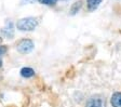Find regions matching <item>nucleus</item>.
<instances>
[{
  "label": "nucleus",
  "mask_w": 121,
  "mask_h": 107,
  "mask_svg": "<svg viewBox=\"0 0 121 107\" xmlns=\"http://www.w3.org/2000/svg\"><path fill=\"white\" fill-rule=\"evenodd\" d=\"M38 25V21L35 17H26V18H22L17 22L16 27L17 29L22 31H31L34 30Z\"/></svg>",
  "instance_id": "1"
},
{
  "label": "nucleus",
  "mask_w": 121,
  "mask_h": 107,
  "mask_svg": "<svg viewBox=\"0 0 121 107\" xmlns=\"http://www.w3.org/2000/svg\"><path fill=\"white\" fill-rule=\"evenodd\" d=\"M34 50V42L29 39H24L17 44V51L22 54H27Z\"/></svg>",
  "instance_id": "2"
},
{
  "label": "nucleus",
  "mask_w": 121,
  "mask_h": 107,
  "mask_svg": "<svg viewBox=\"0 0 121 107\" xmlns=\"http://www.w3.org/2000/svg\"><path fill=\"white\" fill-rule=\"evenodd\" d=\"M86 107H105V98L101 95H95L89 98Z\"/></svg>",
  "instance_id": "3"
},
{
  "label": "nucleus",
  "mask_w": 121,
  "mask_h": 107,
  "mask_svg": "<svg viewBox=\"0 0 121 107\" xmlns=\"http://www.w3.org/2000/svg\"><path fill=\"white\" fill-rule=\"evenodd\" d=\"M1 33H2V35L4 36V37H7V38H12L13 35H14V29H13L12 23H11V22H8L7 25H5L4 27H2Z\"/></svg>",
  "instance_id": "4"
},
{
  "label": "nucleus",
  "mask_w": 121,
  "mask_h": 107,
  "mask_svg": "<svg viewBox=\"0 0 121 107\" xmlns=\"http://www.w3.org/2000/svg\"><path fill=\"white\" fill-rule=\"evenodd\" d=\"M111 105L113 107H121V92H116L111 96Z\"/></svg>",
  "instance_id": "5"
},
{
  "label": "nucleus",
  "mask_w": 121,
  "mask_h": 107,
  "mask_svg": "<svg viewBox=\"0 0 121 107\" xmlns=\"http://www.w3.org/2000/svg\"><path fill=\"white\" fill-rule=\"evenodd\" d=\"M103 0H88V8L90 11H95Z\"/></svg>",
  "instance_id": "6"
},
{
  "label": "nucleus",
  "mask_w": 121,
  "mask_h": 107,
  "mask_svg": "<svg viewBox=\"0 0 121 107\" xmlns=\"http://www.w3.org/2000/svg\"><path fill=\"white\" fill-rule=\"evenodd\" d=\"M21 75L23 77H25V78H30V77H33L35 75V71H34V69L29 68V67H24L21 70Z\"/></svg>",
  "instance_id": "7"
},
{
  "label": "nucleus",
  "mask_w": 121,
  "mask_h": 107,
  "mask_svg": "<svg viewBox=\"0 0 121 107\" xmlns=\"http://www.w3.org/2000/svg\"><path fill=\"white\" fill-rule=\"evenodd\" d=\"M40 3L42 4H47V5H53L57 2V0H38Z\"/></svg>",
  "instance_id": "8"
},
{
  "label": "nucleus",
  "mask_w": 121,
  "mask_h": 107,
  "mask_svg": "<svg viewBox=\"0 0 121 107\" xmlns=\"http://www.w3.org/2000/svg\"><path fill=\"white\" fill-rule=\"evenodd\" d=\"M81 7V1H79V2H76L75 4H73V9H71V12L73 13H76V10H79Z\"/></svg>",
  "instance_id": "9"
},
{
  "label": "nucleus",
  "mask_w": 121,
  "mask_h": 107,
  "mask_svg": "<svg viewBox=\"0 0 121 107\" xmlns=\"http://www.w3.org/2000/svg\"><path fill=\"white\" fill-rule=\"evenodd\" d=\"M5 52H7V47H5V46H1V47H0V56L2 55V54H4Z\"/></svg>",
  "instance_id": "10"
},
{
  "label": "nucleus",
  "mask_w": 121,
  "mask_h": 107,
  "mask_svg": "<svg viewBox=\"0 0 121 107\" xmlns=\"http://www.w3.org/2000/svg\"><path fill=\"white\" fill-rule=\"evenodd\" d=\"M25 1L26 3H33V2H35V0H23L22 2H24Z\"/></svg>",
  "instance_id": "11"
},
{
  "label": "nucleus",
  "mask_w": 121,
  "mask_h": 107,
  "mask_svg": "<svg viewBox=\"0 0 121 107\" xmlns=\"http://www.w3.org/2000/svg\"><path fill=\"white\" fill-rule=\"evenodd\" d=\"M0 41H1V38H0Z\"/></svg>",
  "instance_id": "12"
}]
</instances>
